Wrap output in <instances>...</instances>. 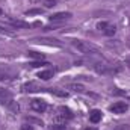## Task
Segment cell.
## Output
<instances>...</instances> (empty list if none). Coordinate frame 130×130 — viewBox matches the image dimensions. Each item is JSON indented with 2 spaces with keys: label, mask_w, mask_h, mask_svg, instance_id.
<instances>
[{
  "label": "cell",
  "mask_w": 130,
  "mask_h": 130,
  "mask_svg": "<svg viewBox=\"0 0 130 130\" xmlns=\"http://www.w3.org/2000/svg\"><path fill=\"white\" fill-rule=\"evenodd\" d=\"M71 44H73L74 48H77V50H79L80 53H83V55H98V48L94 45V44H91L89 41L73 39Z\"/></svg>",
  "instance_id": "6da1fadb"
},
{
  "label": "cell",
  "mask_w": 130,
  "mask_h": 130,
  "mask_svg": "<svg viewBox=\"0 0 130 130\" xmlns=\"http://www.w3.org/2000/svg\"><path fill=\"white\" fill-rule=\"evenodd\" d=\"M74 115H73V112L68 109V107H65V106H61L59 109H58V113H56V117H55V121L56 123H59V124H65L68 120H71Z\"/></svg>",
  "instance_id": "7a4b0ae2"
},
{
  "label": "cell",
  "mask_w": 130,
  "mask_h": 130,
  "mask_svg": "<svg viewBox=\"0 0 130 130\" xmlns=\"http://www.w3.org/2000/svg\"><path fill=\"white\" fill-rule=\"evenodd\" d=\"M109 110H110L112 113L121 115V113H126V112L129 110V104H127L126 101H117V103H113V104L109 107Z\"/></svg>",
  "instance_id": "3957f363"
},
{
  "label": "cell",
  "mask_w": 130,
  "mask_h": 130,
  "mask_svg": "<svg viewBox=\"0 0 130 130\" xmlns=\"http://www.w3.org/2000/svg\"><path fill=\"white\" fill-rule=\"evenodd\" d=\"M97 29L101 33L107 35V36H112V35H115V32H117V27H115L113 24H110V23H106V21L98 23V24H97Z\"/></svg>",
  "instance_id": "277c9868"
},
{
  "label": "cell",
  "mask_w": 130,
  "mask_h": 130,
  "mask_svg": "<svg viewBox=\"0 0 130 130\" xmlns=\"http://www.w3.org/2000/svg\"><path fill=\"white\" fill-rule=\"evenodd\" d=\"M30 109L35 110V112H38V113H42V112L47 110V103H45L44 100L33 98L32 101H30Z\"/></svg>",
  "instance_id": "5b68a950"
},
{
  "label": "cell",
  "mask_w": 130,
  "mask_h": 130,
  "mask_svg": "<svg viewBox=\"0 0 130 130\" xmlns=\"http://www.w3.org/2000/svg\"><path fill=\"white\" fill-rule=\"evenodd\" d=\"M12 101V92L9 89L0 88V104H9Z\"/></svg>",
  "instance_id": "8992f818"
},
{
  "label": "cell",
  "mask_w": 130,
  "mask_h": 130,
  "mask_svg": "<svg viewBox=\"0 0 130 130\" xmlns=\"http://www.w3.org/2000/svg\"><path fill=\"white\" fill-rule=\"evenodd\" d=\"M68 18H71V12H58V14H53L50 17V21L56 23V21H65Z\"/></svg>",
  "instance_id": "52a82bcc"
},
{
  "label": "cell",
  "mask_w": 130,
  "mask_h": 130,
  "mask_svg": "<svg viewBox=\"0 0 130 130\" xmlns=\"http://www.w3.org/2000/svg\"><path fill=\"white\" fill-rule=\"evenodd\" d=\"M101 118H103L101 110H98V109L91 110V113H89V121H91L92 124H97V123H100V121H101Z\"/></svg>",
  "instance_id": "ba28073f"
},
{
  "label": "cell",
  "mask_w": 130,
  "mask_h": 130,
  "mask_svg": "<svg viewBox=\"0 0 130 130\" xmlns=\"http://www.w3.org/2000/svg\"><path fill=\"white\" fill-rule=\"evenodd\" d=\"M94 70L100 73V74H109V73H113V70L109 67V65H104V64H95L94 65Z\"/></svg>",
  "instance_id": "9c48e42d"
},
{
  "label": "cell",
  "mask_w": 130,
  "mask_h": 130,
  "mask_svg": "<svg viewBox=\"0 0 130 130\" xmlns=\"http://www.w3.org/2000/svg\"><path fill=\"white\" fill-rule=\"evenodd\" d=\"M67 89H70L73 92H85V86L80 85V83H68Z\"/></svg>",
  "instance_id": "30bf717a"
},
{
  "label": "cell",
  "mask_w": 130,
  "mask_h": 130,
  "mask_svg": "<svg viewBox=\"0 0 130 130\" xmlns=\"http://www.w3.org/2000/svg\"><path fill=\"white\" fill-rule=\"evenodd\" d=\"M8 23H9L12 27H17V29H27V27H29V24H27V23L20 21V20H9Z\"/></svg>",
  "instance_id": "8fae6325"
},
{
  "label": "cell",
  "mask_w": 130,
  "mask_h": 130,
  "mask_svg": "<svg viewBox=\"0 0 130 130\" xmlns=\"http://www.w3.org/2000/svg\"><path fill=\"white\" fill-rule=\"evenodd\" d=\"M38 41H39L41 44H47V45H56V47H61V45H62L58 39H52V38H39Z\"/></svg>",
  "instance_id": "7c38bea8"
},
{
  "label": "cell",
  "mask_w": 130,
  "mask_h": 130,
  "mask_svg": "<svg viewBox=\"0 0 130 130\" xmlns=\"http://www.w3.org/2000/svg\"><path fill=\"white\" fill-rule=\"evenodd\" d=\"M53 74H55V71H53V70H42V71H39V73H38V77H39V79H42V80H48V79H52V77H53Z\"/></svg>",
  "instance_id": "4fadbf2b"
},
{
  "label": "cell",
  "mask_w": 130,
  "mask_h": 130,
  "mask_svg": "<svg viewBox=\"0 0 130 130\" xmlns=\"http://www.w3.org/2000/svg\"><path fill=\"white\" fill-rule=\"evenodd\" d=\"M41 88L36 85V83H32V82H29V83H26L24 86H23V91L24 92H35V91H39Z\"/></svg>",
  "instance_id": "5bb4252c"
},
{
  "label": "cell",
  "mask_w": 130,
  "mask_h": 130,
  "mask_svg": "<svg viewBox=\"0 0 130 130\" xmlns=\"http://www.w3.org/2000/svg\"><path fill=\"white\" fill-rule=\"evenodd\" d=\"M27 56L32 58V59H38V61H42L44 59V55L42 53H38V52H27Z\"/></svg>",
  "instance_id": "9a60e30c"
},
{
  "label": "cell",
  "mask_w": 130,
  "mask_h": 130,
  "mask_svg": "<svg viewBox=\"0 0 130 130\" xmlns=\"http://www.w3.org/2000/svg\"><path fill=\"white\" fill-rule=\"evenodd\" d=\"M48 91H50L52 94H55V95H59V97H67V95H68L65 91H61V89H53V88H52V89H48Z\"/></svg>",
  "instance_id": "2e32d148"
},
{
  "label": "cell",
  "mask_w": 130,
  "mask_h": 130,
  "mask_svg": "<svg viewBox=\"0 0 130 130\" xmlns=\"http://www.w3.org/2000/svg\"><path fill=\"white\" fill-rule=\"evenodd\" d=\"M52 130H65V124H59V123H55V124H52Z\"/></svg>",
  "instance_id": "e0dca14e"
},
{
  "label": "cell",
  "mask_w": 130,
  "mask_h": 130,
  "mask_svg": "<svg viewBox=\"0 0 130 130\" xmlns=\"http://www.w3.org/2000/svg\"><path fill=\"white\" fill-rule=\"evenodd\" d=\"M8 79H11V76H9L8 73H5V71H2V70H0V82L8 80Z\"/></svg>",
  "instance_id": "ac0fdd59"
},
{
  "label": "cell",
  "mask_w": 130,
  "mask_h": 130,
  "mask_svg": "<svg viewBox=\"0 0 130 130\" xmlns=\"http://www.w3.org/2000/svg\"><path fill=\"white\" fill-rule=\"evenodd\" d=\"M44 5H45V8H53V6H56V0H45Z\"/></svg>",
  "instance_id": "d6986e66"
},
{
  "label": "cell",
  "mask_w": 130,
  "mask_h": 130,
  "mask_svg": "<svg viewBox=\"0 0 130 130\" xmlns=\"http://www.w3.org/2000/svg\"><path fill=\"white\" fill-rule=\"evenodd\" d=\"M42 11L41 9H30V11H26V15H36V14H41Z\"/></svg>",
  "instance_id": "ffe728a7"
},
{
  "label": "cell",
  "mask_w": 130,
  "mask_h": 130,
  "mask_svg": "<svg viewBox=\"0 0 130 130\" xmlns=\"http://www.w3.org/2000/svg\"><path fill=\"white\" fill-rule=\"evenodd\" d=\"M113 130H130V126L129 124H121V126H117Z\"/></svg>",
  "instance_id": "44dd1931"
},
{
  "label": "cell",
  "mask_w": 130,
  "mask_h": 130,
  "mask_svg": "<svg viewBox=\"0 0 130 130\" xmlns=\"http://www.w3.org/2000/svg\"><path fill=\"white\" fill-rule=\"evenodd\" d=\"M20 130H33V127L30 124H23V126L20 127Z\"/></svg>",
  "instance_id": "7402d4cb"
},
{
  "label": "cell",
  "mask_w": 130,
  "mask_h": 130,
  "mask_svg": "<svg viewBox=\"0 0 130 130\" xmlns=\"http://www.w3.org/2000/svg\"><path fill=\"white\" fill-rule=\"evenodd\" d=\"M85 130H97V129H92V127H86Z\"/></svg>",
  "instance_id": "603a6c76"
},
{
  "label": "cell",
  "mask_w": 130,
  "mask_h": 130,
  "mask_svg": "<svg viewBox=\"0 0 130 130\" xmlns=\"http://www.w3.org/2000/svg\"><path fill=\"white\" fill-rule=\"evenodd\" d=\"M2 14H3V12H2V9H0V15H2Z\"/></svg>",
  "instance_id": "cb8c5ba5"
},
{
  "label": "cell",
  "mask_w": 130,
  "mask_h": 130,
  "mask_svg": "<svg viewBox=\"0 0 130 130\" xmlns=\"http://www.w3.org/2000/svg\"><path fill=\"white\" fill-rule=\"evenodd\" d=\"M32 2H39V0H32Z\"/></svg>",
  "instance_id": "d4e9b609"
}]
</instances>
